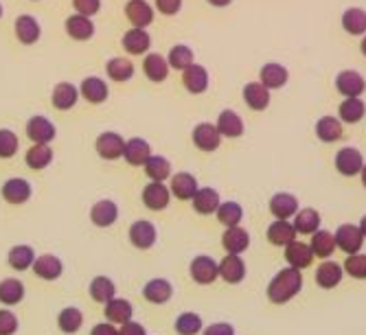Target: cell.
Masks as SVG:
<instances>
[{"mask_svg": "<svg viewBox=\"0 0 366 335\" xmlns=\"http://www.w3.org/2000/svg\"><path fill=\"white\" fill-rule=\"evenodd\" d=\"M171 200V191L165 186V182H149L143 189V204L149 211H165Z\"/></svg>", "mask_w": 366, "mask_h": 335, "instance_id": "13", "label": "cell"}, {"mask_svg": "<svg viewBox=\"0 0 366 335\" xmlns=\"http://www.w3.org/2000/svg\"><path fill=\"white\" fill-rule=\"evenodd\" d=\"M7 261H9L11 269H16V272H24V269L33 267L35 252H33L31 246H14L7 254Z\"/></svg>", "mask_w": 366, "mask_h": 335, "instance_id": "44", "label": "cell"}, {"mask_svg": "<svg viewBox=\"0 0 366 335\" xmlns=\"http://www.w3.org/2000/svg\"><path fill=\"white\" fill-rule=\"evenodd\" d=\"M362 166H364V158L356 147H343L336 153V169L343 175L347 178L358 175L362 171Z\"/></svg>", "mask_w": 366, "mask_h": 335, "instance_id": "12", "label": "cell"}, {"mask_svg": "<svg viewBox=\"0 0 366 335\" xmlns=\"http://www.w3.org/2000/svg\"><path fill=\"white\" fill-rule=\"evenodd\" d=\"M360 175H362V184H364V189H366V162H364V166H362Z\"/></svg>", "mask_w": 366, "mask_h": 335, "instance_id": "61", "label": "cell"}, {"mask_svg": "<svg viewBox=\"0 0 366 335\" xmlns=\"http://www.w3.org/2000/svg\"><path fill=\"white\" fill-rule=\"evenodd\" d=\"M270 213L276 219H287L294 217L298 213V200L292 195V193H276L270 200Z\"/></svg>", "mask_w": 366, "mask_h": 335, "instance_id": "32", "label": "cell"}, {"mask_svg": "<svg viewBox=\"0 0 366 335\" xmlns=\"http://www.w3.org/2000/svg\"><path fill=\"white\" fill-rule=\"evenodd\" d=\"M209 70L200 64H191L186 70H182V86L186 88V93L191 95H202L209 90Z\"/></svg>", "mask_w": 366, "mask_h": 335, "instance_id": "14", "label": "cell"}, {"mask_svg": "<svg viewBox=\"0 0 366 335\" xmlns=\"http://www.w3.org/2000/svg\"><path fill=\"white\" fill-rule=\"evenodd\" d=\"M215 215L220 224H224L226 228H233L239 226V222L244 219V209L237 202H222Z\"/></svg>", "mask_w": 366, "mask_h": 335, "instance_id": "49", "label": "cell"}, {"mask_svg": "<svg viewBox=\"0 0 366 335\" xmlns=\"http://www.w3.org/2000/svg\"><path fill=\"white\" fill-rule=\"evenodd\" d=\"M316 136L322 143H336V140L343 138V123L336 117H322L316 123Z\"/></svg>", "mask_w": 366, "mask_h": 335, "instance_id": "47", "label": "cell"}, {"mask_svg": "<svg viewBox=\"0 0 366 335\" xmlns=\"http://www.w3.org/2000/svg\"><path fill=\"white\" fill-rule=\"evenodd\" d=\"M90 335H119V329L112 322H99V325H95Z\"/></svg>", "mask_w": 366, "mask_h": 335, "instance_id": "58", "label": "cell"}, {"mask_svg": "<svg viewBox=\"0 0 366 335\" xmlns=\"http://www.w3.org/2000/svg\"><path fill=\"white\" fill-rule=\"evenodd\" d=\"M343 27L351 35H364L366 33V11L360 7H349L343 14Z\"/></svg>", "mask_w": 366, "mask_h": 335, "instance_id": "46", "label": "cell"}, {"mask_svg": "<svg viewBox=\"0 0 366 335\" xmlns=\"http://www.w3.org/2000/svg\"><path fill=\"white\" fill-rule=\"evenodd\" d=\"M18 331V318L9 309H0V335H14Z\"/></svg>", "mask_w": 366, "mask_h": 335, "instance_id": "53", "label": "cell"}, {"mask_svg": "<svg viewBox=\"0 0 366 335\" xmlns=\"http://www.w3.org/2000/svg\"><path fill=\"white\" fill-rule=\"evenodd\" d=\"M108 84L101 79V77H86L79 86V97L88 103H93V106H99V103H106L108 101Z\"/></svg>", "mask_w": 366, "mask_h": 335, "instance_id": "17", "label": "cell"}, {"mask_svg": "<svg viewBox=\"0 0 366 335\" xmlns=\"http://www.w3.org/2000/svg\"><path fill=\"white\" fill-rule=\"evenodd\" d=\"M193 211L200 213V215H213V213H218L220 209V193L215 189H211V186H204V189H198V193L193 195Z\"/></svg>", "mask_w": 366, "mask_h": 335, "instance_id": "29", "label": "cell"}, {"mask_svg": "<svg viewBox=\"0 0 366 335\" xmlns=\"http://www.w3.org/2000/svg\"><path fill=\"white\" fill-rule=\"evenodd\" d=\"M202 335H235V327L229 322H215L202 331Z\"/></svg>", "mask_w": 366, "mask_h": 335, "instance_id": "56", "label": "cell"}, {"mask_svg": "<svg viewBox=\"0 0 366 335\" xmlns=\"http://www.w3.org/2000/svg\"><path fill=\"white\" fill-rule=\"evenodd\" d=\"M84 325V314L79 312L77 307H66V309H61L59 316H57V327L61 333H66V335H73V333H77Z\"/></svg>", "mask_w": 366, "mask_h": 335, "instance_id": "45", "label": "cell"}, {"mask_svg": "<svg viewBox=\"0 0 366 335\" xmlns=\"http://www.w3.org/2000/svg\"><path fill=\"white\" fill-rule=\"evenodd\" d=\"M106 318L112 325H125V322H130L134 316V307L130 300L125 298H112L110 303H106Z\"/></svg>", "mask_w": 366, "mask_h": 335, "instance_id": "34", "label": "cell"}, {"mask_svg": "<svg viewBox=\"0 0 366 335\" xmlns=\"http://www.w3.org/2000/svg\"><path fill=\"white\" fill-rule=\"evenodd\" d=\"M189 274L198 283V285H211L220 278V263H215L213 256L200 254L189 265Z\"/></svg>", "mask_w": 366, "mask_h": 335, "instance_id": "2", "label": "cell"}, {"mask_svg": "<svg viewBox=\"0 0 366 335\" xmlns=\"http://www.w3.org/2000/svg\"><path fill=\"white\" fill-rule=\"evenodd\" d=\"M302 289V274L296 267H285L281 272H276L274 278L268 285V300L274 305H285L298 296Z\"/></svg>", "mask_w": 366, "mask_h": 335, "instance_id": "1", "label": "cell"}, {"mask_svg": "<svg viewBox=\"0 0 366 335\" xmlns=\"http://www.w3.org/2000/svg\"><path fill=\"white\" fill-rule=\"evenodd\" d=\"M316 283H318V287L322 289H334L340 285V280H343L345 276V269L343 265H338L336 261H322L318 267H316Z\"/></svg>", "mask_w": 366, "mask_h": 335, "instance_id": "25", "label": "cell"}, {"mask_svg": "<svg viewBox=\"0 0 366 335\" xmlns=\"http://www.w3.org/2000/svg\"><path fill=\"white\" fill-rule=\"evenodd\" d=\"M285 261L289 263V267L305 269L314 261V252H311V248L307 246V243L292 241L289 246H285Z\"/></svg>", "mask_w": 366, "mask_h": 335, "instance_id": "28", "label": "cell"}, {"mask_svg": "<svg viewBox=\"0 0 366 335\" xmlns=\"http://www.w3.org/2000/svg\"><path fill=\"white\" fill-rule=\"evenodd\" d=\"M73 7L77 14L86 16V18H93L99 14L101 9V0H73Z\"/></svg>", "mask_w": 366, "mask_h": 335, "instance_id": "54", "label": "cell"}, {"mask_svg": "<svg viewBox=\"0 0 366 335\" xmlns=\"http://www.w3.org/2000/svg\"><path fill=\"white\" fill-rule=\"evenodd\" d=\"M143 169L151 182H165L167 178H171V162L162 156H154V153H151V158L143 164Z\"/></svg>", "mask_w": 366, "mask_h": 335, "instance_id": "41", "label": "cell"}, {"mask_svg": "<svg viewBox=\"0 0 366 335\" xmlns=\"http://www.w3.org/2000/svg\"><path fill=\"white\" fill-rule=\"evenodd\" d=\"M106 73H108V77L112 82L125 84L134 77V64L128 57H112L106 64Z\"/></svg>", "mask_w": 366, "mask_h": 335, "instance_id": "39", "label": "cell"}, {"mask_svg": "<svg viewBox=\"0 0 366 335\" xmlns=\"http://www.w3.org/2000/svg\"><path fill=\"white\" fill-rule=\"evenodd\" d=\"M215 127L222 134V138H239L244 134V121L235 110H222Z\"/></svg>", "mask_w": 366, "mask_h": 335, "instance_id": "30", "label": "cell"}, {"mask_svg": "<svg viewBox=\"0 0 366 335\" xmlns=\"http://www.w3.org/2000/svg\"><path fill=\"white\" fill-rule=\"evenodd\" d=\"M24 298V285L18 278H5L0 280V303L7 307H14L18 303H22Z\"/></svg>", "mask_w": 366, "mask_h": 335, "instance_id": "43", "label": "cell"}, {"mask_svg": "<svg viewBox=\"0 0 366 335\" xmlns=\"http://www.w3.org/2000/svg\"><path fill=\"white\" fill-rule=\"evenodd\" d=\"M222 246H224L226 254H242L250 246V235L242 226L226 228V233L222 235Z\"/></svg>", "mask_w": 366, "mask_h": 335, "instance_id": "24", "label": "cell"}, {"mask_svg": "<svg viewBox=\"0 0 366 335\" xmlns=\"http://www.w3.org/2000/svg\"><path fill=\"white\" fill-rule=\"evenodd\" d=\"M360 230H362V235H364V239H366V215L360 219Z\"/></svg>", "mask_w": 366, "mask_h": 335, "instance_id": "60", "label": "cell"}, {"mask_svg": "<svg viewBox=\"0 0 366 335\" xmlns=\"http://www.w3.org/2000/svg\"><path fill=\"white\" fill-rule=\"evenodd\" d=\"M27 136H29V140L33 145H48L50 140L57 136V130L46 117L35 114V117H31L27 121Z\"/></svg>", "mask_w": 366, "mask_h": 335, "instance_id": "4", "label": "cell"}, {"mask_svg": "<svg viewBox=\"0 0 366 335\" xmlns=\"http://www.w3.org/2000/svg\"><path fill=\"white\" fill-rule=\"evenodd\" d=\"M220 276L231 283V285H237L246 278V263L239 254H226L222 263H220Z\"/></svg>", "mask_w": 366, "mask_h": 335, "instance_id": "23", "label": "cell"}, {"mask_svg": "<svg viewBox=\"0 0 366 335\" xmlns=\"http://www.w3.org/2000/svg\"><path fill=\"white\" fill-rule=\"evenodd\" d=\"M14 33L18 37V42L27 44V46L35 44L42 37L40 22H37L33 16H18L14 22Z\"/></svg>", "mask_w": 366, "mask_h": 335, "instance_id": "19", "label": "cell"}, {"mask_svg": "<svg viewBox=\"0 0 366 335\" xmlns=\"http://www.w3.org/2000/svg\"><path fill=\"white\" fill-rule=\"evenodd\" d=\"M360 50H362V55L366 57V35L362 37V44H360Z\"/></svg>", "mask_w": 366, "mask_h": 335, "instance_id": "62", "label": "cell"}, {"mask_svg": "<svg viewBox=\"0 0 366 335\" xmlns=\"http://www.w3.org/2000/svg\"><path fill=\"white\" fill-rule=\"evenodd\" d=\"M289 79V73L285 66H281V64H276V61H270L266 64V66L261 68L259 73V82L266 86L268 90H279L287 84Z\"/></svg>", "mask_w": 366, "mask_h": 335, "instance_id": "31", "label": "cell"}, {"mask_svg": "<svg viewBox=\"0 0 366 335\" xmlns=\"http://www.w3.org/2000/svg\"><path fill=\"white\" fill-rule=\"evenodd\" d=\"M156 226L147 222V219H138L130 226V243L138 250H149L156 243Z\"/></svg>", "mask_w": 366, "mask_h": 335, "instance_id": "9", "label": "cell"}, {"mask_svg": "<svg viewBox=\"0 0 366 335\" xmlns=\"http://www.w3.org/2000/svg\"><path fill=\"white\" fill-rule=\"evenodd\" d=\"M143 296H145V300L151 303V305H165V303L171 300L173 285L167 278H151L143 287Z\"/></svg>", "mask_w": 366, "mask_h": 335, "instance_id": "22", "label": "cell"}, {"mask_svg": "<svg viewBox=\"0 0 366 335\" xmlns=\"http://www.w3.org/2000/svg\"><path fill=\"white\" fill-rule=\"evenodd\" d=\"M0 18H3V5H0Z\"/></svg>", "mask_w": 366, "mask_h": 335, "instance_id": "63", "label": "cell"}, {"mask_svg": "<svg viewBox=\"0 0 366 335\" xmlns=\"http://www.w3.org/2000/svg\"><path fill=\"white\" fill-rule=\"evenodd\" d=\"M20 147L18 136L11 130H0V158H14Z\"/></svg>", "mask_w": 366, "mask_h": 335, "instance_id": "52", "label": "cell"}, {"mask_svg": "<svg viewBox=\"0 0 366 335\" xmlns=\"http://www.w3.org/2000/svg\"><path fill=\"white\" fill-rule=\"evenodd\" d=\"M206 3L213 5V7H220V9H222V7H229L233 0H206Z\"/></svg>", "mask_w": 366, "mask_h": 335, "instance_id": "59", "label": "cell"}, {"mask_svg": "<svg viewBox=\"0 0 366 335\" xmlns=\"http://www.w3.org/2000/svg\"><path fill=\"white\" fill-rule=\"evenodd\" d=\"M175 333L178 335H198L202 331V318L193 312H186V314H180L175 318Z\"/></svg>", "mask_w": 366, "mask_h": 335, "instance_id": "50", "label": "cell"}, {"mask_svg": "<svg viewBox=\"0 0 366 335\" xmlns=\"http://www.w3.org/2000/svg\"><path fill=\"white\" fill-rule=\"evenodd\" d=\"M268 241L272 246H289L292 241H296V230L294 226L285 222V219H276L274 224H270L268 228Z\"/></svg>", "mask_w": 366, "mask_h": 335, "instance_id": "35", "label": "cell"}, {"mask_svg": "<svg viewBox=\"0 0 366 335\" xmlns=\"http://www.w3.org/2000/svg\"><path fill=\"white\" fill-rule=\"evenodd\" d=\"M121 44L130 55H145L151 46V37L145 29H130L128 33H123Z\"/></svg>", "mask_w": 366, "mask_h": 335, "instance_id": "33", "label": "cell"}, {"mask_svg": "<svg viewBox=\"0 0 366 335\" xmlns=\"http://www.w3.org/2000/svg\"><path fill=\"white\" fill-rule=\"evenodd\" d=\"M336 246L343 250L345 254H358L364 246V235L360 226L353 224H343L336 230Z\"/></svg>", "mask_w": 366, "mask_h": 335, "instance_id": "3", "label": "cell"}, {"mask_svg": "<svg viewBox=\"0 0 366 335\" xmlns=\"http://www.w3.org/2000/svg\"><path fill=\"white\" fill-rule=\"evenodd\" d=\"M167 61H169V68H175V70H186L191 64H195V57H193V50L189 48L186 44H175L169 55H167Z\"/></svg>", "mask_w": 366, "mask_h": 335, "instance_id": "48", "label": "cell"}, {"mask_svg": "<svg viewBox=\"0 0 366 335\" xmlns=\"http://www.w3.org/2000/svg\"><path fill=\"white\" fill-rule=\"evenodd\" d=\"M31 3H40V0H31Z\"/></svg>", "mask_w": 366, "mask_h": 335, "instance_id": "64", "label": "cell"}, {"mask_svg": "<svg viewBox=\"0 0 366 335\" xmlns=\"http://www.w3.org/2000/svg\"><path fill=\"white\" fill-rule=\"evenodd\" d=\"M77 101H79V88L68 84V82H59L53 88V95H50V103H53V108L59 112L73 110Z\"/></svg>", "mask_w": 366, "mask_h": 335, "instance_id": "16", "label": "cell"}, {"mask_svg": "<svg viewBox=\"0 0 366 335\" xmlns=\"http://www.w3.org/2000/svg\"><path fill=\"white\" fill-rule=\"evenodd\" d=\"M343 269H345V272H347L349 276L364 280V278H366V254H362V252H358V254H349Z\"/></svg>", "mask_w": 366, "mask_h": 335, "instance_id": "51", "label": "cell"}, {"mask_svg": "<svg viewBox=\"0 0 366 335\" xmlns=\"http://www.w3.org/2000/svg\"><path fill=\"white\" fill-rule=\"evenodd\" d=\"M123 158L132 166H143L151 158V147L147 140L143 138H132L125 140V149H123Z\"/></svg>", "mask_w": 366, "mask_h": 335, "instance_id": "26", "label": "cell"}, {"mask_svg": "<svg viewBox=\"0 0 366 335\" xmlns=\"http://www.w3.org/2000/svg\"><path fill=\"white\" fill-rule=\"evenodd\" d=\"M95 149L104 160H119L123 156L125 140L117 132H104V134H99L97 143H95Z\"/></svg>", "mask_w": 366, "mask_h": 335, "instance_id": "5", "label": "cell"}, {"mask_svg": "<svg viewBox=\"0 0 366 335\" xmlns=\"http://www.w3.org/2000/svg\"><path fill=\"white\" fill-rule=\"evenodd\" d=\"M88 291H90L93 300H95V303H101V305H106V303H110L112 298H117V285H115V280L108 278V276H97V278H93V283H90V287H88Z\"/></svg>", "mask_w": 366, "mask_h": 335, "instance_id": "38", "label": "cell"}, {"mask_svg": "<svg viewBox=\"0 0 366 335\" xmlns=\"http://www.w3.org/2000/svg\"><path fill=\"white\" fill-rule=\"evenodd\" d=\"M33 195L31 182L24 178H9L7 182L3 184V198L5 202L14 204V206H22L27 204Z\"/></svg>", "mask_w": 366, "mask_h": 335, "instance_id": "7", "label": "cell"}, {"mask_svg": "<svg viewBox=\"0 0 366 335\" xmlns=\"http://www.w3.org/2000/svg\"><path fill=\"white\" fill-rule=\"evenodd\" d=\"M336 88H338V93L343 97L356 99L366 90V82H364V77L358 70H343V73H338V77H336Z\"/></svg>", "mask_w": 366, "mask_h": 335, "instance_id": "10", "label": "cell"}, {"mask_svg": "<svg viewBox=\"0 0 366 335\" xmlns=\"http://www.w3.org/2000/svg\"><path fill=\"white\" fill-rule=\"evenodd\" d=\"M191 138H193V145L200 151H206V153L215 151L220 147V143H222V134L218 132V127L213 125V123H200V125H195Z\"/></svg>", "mask_w": 366, "mask_h": 335, "instance_id": "8", "label": "cell"}, {"mask_svg": "<svg viewBox=\"0 0 366 335\" xmlns=\"http://www.w3.org/2000/svg\"><path fill=\"white\" fill-rule=\"evenodd\" d=\"M309 248H311L314 256H318V259H329L338 248L334 233H329V230H316V233L311 235Z\"/></svg>", "mask_w": 366, "mask_h": 335, "instance_id": "36", "label": "cell"}, {"mask_svg": "<svg viewBox=\"0 0 366 335\" xmlns=\"http://www.w3.org/2000/svg\"><path fill=\"white\" fill-rule=\"evenodd\" d=\"M294 230L296 235H314L320 230V213L314 209H302L294 215Z\"/></svg>", "mask_w": 366, "mask_h": 335, "instance_id": "37", "label": "cell"}, {"mask_svg": "<svg viewBox=\"0 0 366 335\" xmlns=\"http://www.w3.org/2000/svg\"><path fill=\"white\" fill-rule=\"evenodd\" d=\"M198 180L195 175L191 173H175L171 175V182H169V191H171V195L175 200H182V202H191L193 195L198 193Z\"/></svg>", "mask_w": 366, "mask_h": 335, "instance_id": "18", "label": "cell"}, {"mask_svg": "<svg viewBox=\"0 0 366 335\" xmlns=\"http://www.w3.org/2000/svg\"><path fill=\"white\" fill-rule=\"evenodd\" d=\"M125 18L132 22L134 29H145L154 22V7L147 0H130L125 5Z\"/></svg>", "mask_w": 366, "mask_h": 335, "instance_id": "11", "label": "cell"}, {"mask_svg": "<svg viewBox=\"0 0 366 335\" xmlns=\"http://www.w3.org/2000/svg\"><path fill=\"white\" fill-rule=\"evenodd\" d=\"M156 9L162 16H175L182 9V0H156Z\"/></svg>", "mask_w": 366, "mask_h": 335, "instance_id": "55", "label": "cell"}, {"mask_svg": "<svg viewBox=\"0 0 366 335\" xmlns=\"http://www.w3.org/2000/svg\"><path fill=\"white\" fill-rule=\"evenodd\" d=\"M169 61L167 57H162L160 53H147L143 59V73L149 82L154 84H162L169 77Z\"/></svg>", "mask_w": 366, "mask_h": 335, "instance_id": "20", "label": "cell"}, {"mask_svg": "<svg viewBox=\"0 0 366 335\" xmlns=\"http://www.w3.org/2000/svg\"><path fill=\"white\" fill-rule=\"evenodd\" d=\"M24 162H27L29 169L42 171L50 162H53V149H50L48 145H31L27 156H24Z\"/></svg>", "mask_w": 366, "mask_h": 335, "instance_id": "40", "label": "cell"}, {"mask_svg": "<svg viewBox=\"0 0 366 335\" xmlns=\"http://www.w3.org/2000/svg\"><path fill=\"white\" fill-rule=\"evenodd\" d=\"M64 29H66V35L75 42H88L93 40L95 35V22L93 18H86L81 14H73L64 20Z\"/></svg>", "mask_w": 366, "mask_h": 335, "instance_id": "6", "label": "cell"}, {"mask_svg": "<svg viewBox=\"0 0 366 335\" xmlns=\"http://www.w3.org/2000/svg\"><path fill=\"white\" fill-rule=\"evenodd\" d=\"M364 114H366V103L356 97V99H345L343 103H340V108H338V117L343 119L345 123H360L364 119Z\"/></svg>", "mask_w": 366, "mask_h": 335, "instance_id": "42", "label": "cell"}, {"mask_svg": "<svg viewBox=\"0 0 366 335\" xmlns=\"http://www.w3.org/2000/svg\"><path fill=\"white\" fill-rule=\"evenodd\" d=\"M31 269L35 272V276L42 280H57L61 272H64V263H61L59 256L55 254H40V256H35Z\"/></svg>", "mask_w": 366, "mask_h": 335, "instance_id": "15", "label": "cell"}, {"mask_svg": "<svg viewBox=\"0 0 366 335\" xmlns=\"http://www.w3.org/2000/svg\"><path fill=\"white\" fill-rule=\"evenodd\" d=\"M119 219V206L112 200H99L90 209V222L97 228H110Z\"/></svg>", "mask_w": 366, "mask_h": 335, "instance_id": "21", "label": "cell"}, {"mask_svg": "<svg viewBox=\"0 0 366 335\" xmlns=\"http://www.w3.org/2000/svg\"><path fill=\"white\" fill-rule=\"evenodd\" d=\"M244 101H246V106L250 110H255V112H263V110H268L270 106V90L263 86L261 82H252L244 88Z\"/></svg>", "mask_w": 366, "mask_h": 335, "instance_id": "27", "label": "cell"}, {"mask_svg": "<svg viewBox=\"0 0 366 335\" xmlns=\"http://www.w3.org/2000/svg\"><path fill=\"white\" fill-rule=\"evenodd\" d=\"M119 335H147V333H145V327L141 325V322L130 320V322H125V325H121Z\"/></svg>", "mask_w": 366, "mask_h": 335, "instance_id": "57", "label": "cell"}]
</instances>
